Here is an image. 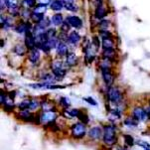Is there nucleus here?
<instances>
[{
	"instance_id": "nucleus-1",
	"label": "nucleus",
	"mask_w": 150,
	"mask_h": 150,
	"mask_svg": "<svg viewBox=\"0 0 150 150\" xmlns=\"http://www.w3.org/2000/svg\"><path fill=\"white\" fill-rule=\"evenodd\" d=\"M103 139L105 145L108 146H113L116 143V130L115 127L111 124L103 126Z\"/></svg>"
},
{
	"instance_id": "nucleus-2",
	"label": "nucleus",
	"mask_w": 150,
	"mask_h": 150,
	"mask_svg": "<svg viewBox=\"0 0 150 150\" xmlns=\"http://www.w3.org/2000/svg\"><path fill=\"white\" fill-rule=\"evenodd\" d=\"M72 131V136L76 139H81L83 137H85L86 134V124L83 122H77L75 123L71 128Z\"/></svg>"
},
{
	"instance_id": "nucleus-3",
	"label": "nucleus",
	"mask_w": 150,
	"mask_h": 150,
	"mask_svg": "<svg viewBox=\"0 0 150 150\" xmlns=\"http://www.w3.org/2000/svg\"><path fill=\"white\" fill-rule=\"evenodd\" d=\"M108 98L110 103H114V105H118L122 100V93L117 88H111L110 86V88H108Z\"/></svg>"
},
{
	"instance_id": "nucleus-4",
	"label": "nucleus",
	"mask_w": 150,
	"mask_h": 150,
	"mask_svg": "<svg viewBox=\"0 0 150 150\" xmlns=\"http://www.w3.org/2000/svg\"><path fill=\"white\" fill-rule=\"evenodd\" d=\"M17 117L19 119H21L23 121H27V122H35L36 120V117L33 115V113L30 112L29 109H23V110H20L18 113H17Z\"/></svg>"
},
{
	"instance_id": "nucleus-5",
	"label": "nucleus",
	"mask_w": 150,
	"mask_h": 150,
	"mask_svg": "<svg viewBox=\"0 0 150 150\" xmlns=\"http://www.w3.org/2000/svg\"><path fill=\"white\" fill-rule=\"evenodd\" d=\"M132 116L138 121H144L146 120V118H148L147 117L146 109L140 108V106H137V108H133V110H132Z\"/></svg>"
},
{
	"instance_id": "nucleus-6",
	"label": "nucleus",
	"mask_w": 150,
	"mask_h": 150,
	"mask_svg": "<svg viewBox=\"0 0 150 150\" xmlns=\"http://www.w3.org/2000/svg\"><path fill=\"white\" fill-rule=\"evenodd\" d=\"M101 75H103V82L108 86H111V85L114 82V77L111 73V71L109 70V68L106 69H101Z\"/></svg>"
},
{
	"instance_id": "nucleus-7",
	"label": "nucleus",
	"mask_w": 150,
	"mask_h": 150,
	"mask_svg": "<svg viewBox=\"0 0 150 150\" xmlns=\"http://www.w3.org/2000/svg\"><path fill=\"white\" fill-rule=\"evenodd\" d=\"M41 122L44 123V124H48V123H51L53 121H56V118H57V114L54 111H44L41 116Z\"/></svg>"
},
{
	"instance_id": "nucleus-8",
	"label": "nucleus",
	"mask_w": 150,
	"mask_h": 150,
	"mask_svg": "<svg viewBox=\"0 0 150 150\" xmlns=\"http://www.w3.org/2000/svg\"><path fill=\"white\" fill-rule=\"evenodd\" d=\"M103 134V129H101V127H100V126H93L88 132V137L91 139H93V140L100 139Z\"/></svg>"
},
{
	"instance_id": "nucleus-9",
	"label": "nucleus",
	"mask_w": 150,
	"mask_h": 150,
	"mask_svg": "<svg viewBox=\"0 0 150 150\" xmlns=\"http://www.w3.org/2000/svg\"><path fill=\"white\" fill-rule=\"evenodd\" d=\"M25 45L26 48L29 50H33L36 48V38L33 35L31 31H28L26 33V38H25Z\"/></svg>"
},
{
	"instance_id": "nucleus-10",
	"label": "nucleus",
	"mask_w": 150,
	"mask_h": 150,
	"mask_svg": "<svg viewBox=\"0 0 150 150\" xmlns=\"http://www.w3.org/2000/svg\"><path fill=\"white\" fill-rule=\"evenodd\" d=\"M67 21L69 22V24H70L71 26L76 28V29H80V28H82L83 26L82 20L77 16H69Z\"/></svg>"
},
{
	"instance_id": "nucleus-11",
	"label": "nucleus",
	"mask_w": 150,
	"mask_h": 150,
	"mask_svg": "<svg viewBox=\"0 0 150 150\" xmlns=\"http://www.w3.org/2000/svg\"><path fill=\"white\" fill-rule=\"evenodd\" d=\"M66 62H67V65L69 67H74L78 64V58L76 56L75 53H68L67 55V59H66Z\"/></svg>"
},
{
	"instance_id": "nucleus-12",
	"label": "nucleus",
	"mask_w": 150,
	"mask_h": 150,
	"mask_svg": "<svg viewBox=\"0 0 150 150\" xmlns=\"http://www.w3.org/2000/svg\"><path fill=\"white\" fill-rule=\"evenodd\" d=\"M30 29H31V25H29L28 23H20V24H18L15 27L16 32L20 33V34H22V33L26 34L28 31H30Z\"/></svg>"
},
{
	"instance_id": "nucleus-13",
	"label": "nucleus",
	"mask_w": 150,
	"mask_h": 150,
	"mask_svg": "<svg viewBox=\"0 0 150 150\" xmlns=\"http://www.w3.org/2000/svg\"><path fill=\"white\" fill-rule=\"evenodd\" d=\"M56 49H57V54L61 56V57L68 55V48H67V46L65 45V43H63V42L59 43Z\"/></svg>"
},
{
	"instance_id": "nucleus-14",
	"label": "nucleus",
	"mask_w": 150,
	"mask_h": 150,
	"mask_svg": "<svg viewBox=\"0 0 150 150\" xmlns=\"http://www.w3.org/2000/svg\"><path fill=\"white\" fill-rule=\"evenodd\" d=\"M115 57V51L113 48H108V49H103V58L105 60L111 61Z\"/></svg>"
},
{
	"instance_id": "nucleus-15",
	"label": "nucleus",
	"mask_w": 150,
	"mask_h": 150,
	"mask_svg": "<svg viewBox=\"0 0 150 150\" xmlns=\"http://www.w3.org/2000/svg\"><path fill=\"white\" fill-rule=\"evenodd\" d=\"M81 110L79 109H76V108H72V109H66L64 111V115L66 117L68 118H72V117H78L79 113H80Z\"/></svg>"
},
{
	"instance_id": "nucleus-16",
	"label": "nucleus",
	"mask_w": 150,
	"mask_h": 150,
	"mask_svg": "<svg viewBox=\"0 0 150 150\" xmlns=\"http://www.w3.org/2000/svg\"><path fill=\"white\" fill-rule=\"evenodd\" d=\"M69 40L68 41L71 43V44H73V45H77L79 42H80V40H81V36L78 34L77 32H72L70 35H69Z\"/></svg>"
},
{
	"instance_id": "nucleus-17",
	"label": "nucleus",
	"mask_w": 150,
	"mask_h": 150,
	"mask_svg": "<svg viewBox=\"0 0 150 150\" xmlns=\"http://www.w3.org/2000/svg\"><path fill=\"white\" fill-rule=\"evenodd\" d=\"M40 59V52H39V50L38 49H33L31 50V53H30V56H29V60L31 61L32 63H37L38 62V60Z\"/></svg>"
},
{
	"instance_id": "nucleus-18",
	"label": "nucleus",
	"mask_w": 150,
	"mask_h": 150,
	"mask_svg": "<svg viewBox=\"0 0 150 150\" xmlns=\"http://www.w3.org/2000/svg\"><path fill=\"white\" fill-rule=\"evenodd\" d=\"M95 15H96V17L98 19H103V17L106 16V10H105V8H103V5H100V6H98V7H96V9Z\"/></svg>"
},
{
	"instance_id": "nucleus-19",
	"label": "nucleus",
	"mask_w": 150,
	"mask_h": 150,
	"mask_svg": "<svg viewBox=\"0 0 150 150\" xmlns=\"http://www.w3.org/2000/svg\"><path fill=\"white\" fill-rule=\"evenodd\" d=\"M63 3H64V6L67 8L68 10L70 11H73V12H76L78 11V7L74 4V1L73 0H62Z\"/></svg>"
},
{
	"instance_id": "nucleus-20",
	"label": "nucleus",
	"mask_w": 150,
	"mask_h": 150,
	"mask_svg": "<svg viewBox=\"0 0 150 150\" xmlns=\"http://www.w3.org/2000/svg\"><path fill=\"white\" fill-rule=\"evenodd\" d=\"M51 24L55 25V26H59V25L63 24V16L61 14H55L51 18Z\"/></svg>"
},
{
	"instance_id": "nucleus-21",
	"label": "nucleus",
	"mask_w": 150,
	"mask_h": 150,
	"mask_svg": "<svg viewBox=\"0 0 150 150\" xmlns=\"http://www.w3.org/2000/svg\"><path fill=\"white\" fill-rule=\"evenodd\" d=\"M123 123H124V125L133 128V127H136V126L138 125V120H136L134 117H127V118L124 119Z\"/></svg>"
},
{
	"instance_id": "nucleus-22",
	"label": "nucleus",
	"mask_w": 150,
	"mask_h": 150,
	"mask_svg": "<svg viewBox=\"0 0 150 150\" xmlns=\"http://www.w3.org/2000/svg\"><path fill=\"white\" fill-rule=\"evenodd\" d=\"M56 79H57V78H56L55 76L51 75V74H44V75L41 77V80H42L43 83H52V85H53V83H54L55 81H58V80H56Z\"/></svg>"
},
{
	"instance_id": "nucleus-23",
	"label": "nucleus",
	"mask_w": 150,
	"mask_h": 150,
	"mask_svg": "<svg viewBox=\"0 0 150 150\" xmlns=\"http://www.w3.org/2000/svg\"><path fill=\"white\" fill-rule=\"evenodd\" d=\"M63 7L65 6L63 1H61V0H54L51 3V8H52V10H54V11H60V10L63 9Z\"/></svg>"
},
{
	"instance_id": "nucleus-24",
	"label": "nucleus",
	"mask_w": 150,
	"mask_h": 150,
	"mask_svg": "<svg viewBox=\"0 0 150 150\" xmlns=\"http://www.w3.org/2000/svg\"><path fill=\"white\" fill-rule=\"evenodd\" d=\"M103 49H108V48H112L113 47V41L110 37H105L103 38Z\"/></svg>"
},
{
	"instance_id": "nucleus-25",
	"label": "nucleus",
	"mask_w": 150,
	"mask_h": 150,
	"mask_svg": "<svg viewBox=\"0 0 150 150\" xmlns=\"http://www.w3.org/2000/svg\"><path fill=\"white\" fill-rule=\"evenodd\" d=\"M52 71H53V75H54L57 79L64 78L65 75H66V70L64 68L63 69H56V70H52Z\"/></svg>"
},
{
	"instance_id": "nucleus-26",
	"label": "nucleus",
	"mask_w": 150,
	"mask_h": 150,
	"mask_svg": "<svg viewBox=\"0 0 150 150\" xmlns=\"http://www.w3.org/2000/svg\"><path fill=\"white\" fill-rule=\"evenodd\" d=\"M47 10V5L41 4L40 3L39 5H37L36 7L34 8V13H39V14H44Z\"/></svg>"
},
{
	"instance_id": "nucleus-27",
	"label": "nucleus",
	"mask_w": 150,
	"mask_h": 150,
	"mask_svg": "<svg viewBox=\"0 0 150 150\" xmlns=\"http://www.w3.org/2000/svg\"><path fill=\"white\" fill-rule=\"evenodd\" d=\"M78 118L81 120V122L85 123V124H88L90 122V118H88V114H86V112H83V111H80L78 115Z\"/></svg>"
},
{
	"instance_id": "nucleus-28",
	"label": "nucleus",
	"mask_w": 150,
	"mask_h": 150,
	"mask_svg": "<svg viewBox=\"0 0 150 150\" xmlns=\"http://www.w3.org/2000/svg\"><path fill=\"white\" fill-rule=\"evenodd\" d=\"M31 19L33 22L35 23H40L41 21L44 20V16H43V14H39V13H33L31 15Z\"/></svg>"
},
{
	"instance_id": "nucleus-29",
	"label": "nucleus",
	"mask_w": 150,
	"mask_h": 150,
	"mask_svg": "<svg viewBox=\"0 0 150 150\" xmlns=\"http://www.w3.org/2000/svg\"><path fill=\"white\" fill-rule=\"evenodd\" d=\"M14 52L18 56H23L25 54V52H26V48L22 45H17L16 47L14 48Z\"/></svg>"
},
{
	"instance_id": "nucleus-30",
	"label": "nucleus",
	"mask_w": 150,
	"mask_h": 150,
	"mask_svg": "<svg viewBox=\"0 0 150 150\" xmlns=\"http://www.w3.org/2000/svg\"><path fill=\"white\" fill-rule=\"evenodd\" d=\"M30 103H31V100H25L19 103L18 108H20V110H23V109H29Z\"/></svg>"
},
{
	"instance_id": "nucleus-31",
	"label": "nucleus",
	"mask_w": 150,
	"mask_h": 150,
	"mask_svg": "<svg viewBox=\"0 0 150 150\" xmlns=\"http://www.w3.org/2000/svg\"><path fill=\"white\" fill-rule=\"evenodd\" d=\"M123 138H124L125 143L127 144L128 146H133L134 145V139L131 135H129V134H124Z\"/></svg>"
},
{
	"instance_id": "nucleus-32",
	"label": "nucleus",
	"mask_w": 150,
	"mask_h": 150,
	"mask_svg": "<svg viewBox=\"0 0 150 150\" xmlns=\"http://www.w3.org/2000/svg\"><path fill=\"white\" fill-rule=\"evenodd\" d=\"M47 44L49 45V47L51 48V49H54V48H57L58 46V40L57 38H49L47 41Z\"/></svg>"
},
{
	"instance_id": "nucleus-33",
	"label": "nucleus",
	"mask_w": 150,
	"mask_h": 150,
	"mask_svg": "<svg viewBox=\"0 0 150 150\" xmlns=\"http://www.w3.org/2000/svg\"><path fill=\"white\" fill-rule=\"evenodd\" d=\"M41 106L44 111H52L53 108H54V105H50V103H47V101H43V103H41Z\"/></svg>"
},
{
	"instance_id": "nucleus-34",
	"label": "nucleus",
	"mask_w": 150,
	"mask_h": 150,
	"mask_svg": "<svg viewBox=\"0 0 150 150\" xmlns=\"http://www.w3.org/2000/svg\"><path fill=\"white\" fill-rule=\"evenodd\" d=\"M60 105H62V106H64V108H70V105H71V100H69L68 98H61V100H60Z\"/></svg>"
},
{
	"instance_id": "nucleus-35",
	"label": "nucleus",
	"mask_w": 150,
	"mask_h": 150,
	"mask_svg": "<svg viewBox=\"0 0 150 150\" xmlns=\"http://www.w3.org/2000/svg\"><path fill=\"white\" fill-rule=\"evenodd\" d=\"M40 105H41V103H40L38 100H31V103H30L29 109H30V110H35V109H37Z\"/></svg>"
},
{
	"instance_id": "nucleus-36",
	"label": "nucleus",
	"mask_w": 150,
	"mask_h": 150,
	"mask_svg": "<svg viewBox=\"0 0 150 150\" xmlns=\"http://www.w3.org/2000/svg\"><path fill=\"white\" fill-rule=\"evenodd\" d=\"M8 11L9 13L12 15V16H17L19 14V9H18V6H11V7H8Z\"/></svg>"
},
{
	"instance_id": "nucleus-37",
	"label": "nucleus",
	"mask_w": 150,
	"mask_h": 150,
	"mask_svg": "<svg viewBox=\"0 0 150 150\" xmlns=\"http://www.w3.org/2000/svg\"><path fill=\"white\" fill-rule=\"evenodd\" d=\"M64 68V64L61 61H55L52 64V70H56V69H63Z\"/></svg>"
},
{
	"instance_id": "nucleus-38",
	"label": "nucleus",
	"mask_w": 150,
	"mask_h": 150,
	"mask_svg": "<svg viewBox=\"0 0 150 150\" xmlns=\"http://www.w3.org/2000/svg\"><path fill=\"white\" fill-rule=\"evenodd\" d=\"M137 145L140 146V147H143L144 149H147V148H150V144L147 143L146 141H143V140H138L136 142Z\"/></svg>"
},
{
	"instance_id": "nucleus-39",
	"label": "nucleus",
	"mask_w": 150,
	"mask_h": 150,
	"mask_svg": "<svg viewBox=\"0 0 150 150\" xmlns=\"http://www.w3.org/2000/svg\"><path fill=\"white\" fill-rule=\"evenodd\" d=\"M70 26L71 25L69 24V22H65V23H63L62 24V27H61V29H62V32H64V33H67L70 31Z\"/></svg>"
},
{
	"instance_id": "nucleus-40",
	"label": "nucleus",
	"mask_w": 150,
	"mask_h": 150,
	"mask_svg": "<svg viewBox=\"0 0 150 150\" xmlns=\"http://www.w3.org/2000/svg\"><path fill=\"white\" fill-rule=\"evenodd\" d=\"M83 100L86 101L88 103H90L91 105H95V106L98 105V103H96V101L93 100V98H91V96H90V98H83Z\"/></svg>"
},
{
	"instance_id": "nucleus-41",
	"label": "nucleus",
	"mask_w": 150,
	"mask_h": 150,
	"mask_svg": "<svg viewBox=\"0 0 150 150\" xmlns=\"http://www.w3.org/2000/svg\"><path fill=\"white\" fill-rule=\"evenodd\" d=\"M109 26V22L108 21H105V20H103L100 21V27L101 28V30H106Z\"/></svg>"
},
{
	"instance_id": "nucleus-42",
	"label": "nucleus",
	"mask_w": 150,
	"mask_h": 150,
	"mask_svg": "<svg viewBox=\"0 0 150 150\" xmlns=\"http://www.w3.org/2000/svg\"><path fill=\"white\" fill-rule=\"evenodd\" d=\"M46 33H47V35H48V37H49V38H54L56 36V30L53 29V28L48 29Z\"/></svg>"
},
{
	"instance_id": "nucleus-43",
	"label": "nucleus",
	"mask_w": 150,
	"mask_h": 150,
	"mask_svg": "<svg viewBox=\"0 0 150 150\" xmlns=\"http://www.w3.org/2000/svg\"><path fill=\"white\" fill-rule=\"evenodd\" d=\"M35 0H24V3L27 7H33L35 5Z\"/></svg>"
},
{
	"instance_id": "nucleus-44",
	"label": "nucleus",
	"mask_w": 150,
	"mask_h": 150,
	"mask_svg": "<svg viewBox=\"0 0 150 150\" xmlns=\"http://www.w3.org/2000/svg\"><path fill=\"white\" fill-rule=\"evenodd\" d=\"M15 95H16V93H15V91H10V93H8V96L11 98V100H14Z\"/></svg>"
},
{
	"instance_id": "nucleus-45",
	"label": "nucleus",
	"mask_w": 150,
	"mask_h": 150,
	"mask_svg": "<svg viewBox=\"0 0 150 150\" xmlns=\"http://www.w3.org/2000/svg\"><path fill=\"white\" fill-rule=\"evenodd\" d=\"M93 43L96 44V47H100V41H98V37H93Z\"/></svg>"
},
{
	"instance_id": "nucleus-46",
	"label": "nucleus",
	"mask_w": 150,
	"mask_h": 150,
	"mask_svg": "<svg viewBox=\"0 0 150 150\" xmlns=\"http://www.w3.org/2000/svg\"><path fill=\"white\" fill-rule=\"evenodd\" d=\"M40 3L44 4V5H48L49 3H51V0H40Z\"/></svg>"
},
{
	"instance_id": "nucleus-47",
	"label": "nucleus",
	"mask_w": 150,
	"mask_h": 150,
	"mask_svg": "<svg viewBox=\"0 0 150 150\" xmlns=\"http://www.w3.org/2000/svg\"><path fill=\"white\" fill-rule=\"evenodd\" d=\"M95 4L96 5V7H98V6H100V5H103V0H96Z\"/></svg>"
},
{
	"instance_id": "nucleus-48",
	"label": "nucleus",
	"mask_w": 150,
	"mask_h": 150,
	"mask_svg": "<svg viewBox=\"0 0 150 150\" xmlns=\"http://www.w3.org/2000/svg\"><path fill=\"white\" fill-rule=\"evenodd\" d=\"M146 113H147V117L150 118V106L146 108Z\"/></svg>"
},
{
	"instance_id": "nucleus-49",
	"label": "nucleus",
	"mask_w": 150,
	"mask_h": 150,
	"mask_svg": "<svg viewBox=\"0 0 150 150\" xmlns=\"http://www.w3.org/2000/svg\"><path fill=\"white\" fill-rule=\"evenodd\" d=\"M116 150H127V149L123 148V147H120V146H117L116 147Z\"/></svg>"
},
{
	"instance_id": "nucleus-50",
	"label": "nucleus",
	"mask_w": 150,
	"mask_h": 150,
	"mask_svg": "<svg viewBox=\"0 0 150 150\" xmlns=\"http://www.w3.org/2000/svg\"><path fill=\"white\" fill-rule=\"evenodd\" d=\"M149 103H150V100H149Z\"/></svg>"
}]
</instances>
